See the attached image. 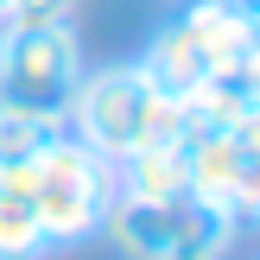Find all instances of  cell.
I'll list each match as a JSON object with an SVG mask.
<instances>
[{
    "instance_id": "cell-7",
    "label": "cell",
    "mask_w": 260,
    "mask_h": 260,
    "mask_svg": "<svg viewBox=\"0 0 260 260\" xmlns=\"http://www.w3.org/2000/svg\"><path fill=\"white\" fill-rule=\"evenodd\" d=\"M178 19L197 32L203 51H210V70L260 57V25H254V7H248V0H190Z\"/></svg>"
},
{
    "instance_id": "cell-5",
    "label": "cell",
    "mask_w": 260,
    "mask_h": 260,
    "mask_svg": "<svg viewBox=\"0 0 260 260\" xmlns=\"http://www.w3.org/2000/svg\"><path fill=\"white\" fill-rule=\"evenodd\" d=\"M178 146H184L190 197L222 203L241 222L260 210V114L235 121V127H184Z\"/></svg>"
},
{
    "instance_id": "cell-9",
    "label": "cell",
    "mask_w": 260,
    "mask_h": 260,
    "mask_svg": "<svg viewBox=\"0 0 260 260\" xmlns=\"http://www.w3.org/2000/svg\"><path fill=\"white\" fill-rule=\"evenodd\" d=\"M45 222H38V203L25 172H0V260H45Z\"/></svg>"
},
{
    "instance_id": "cell-12",
    "label": "cell",
    "mask_w": 260,
    "mask_h": 260,
    "mask_svg": "<svg viewBox=\"0 0 260 260\" xmlns=\"http://www.w3.org/2000/svg\"><path fill=\"white\" fill-rule=\"evenodd\" d=\"M7 7H13V0H0V25H7Z\"/></svg>"
},
{
    "instance_id": "cell-10",
    "label": "cell",
    "mask_w": 260,
    "mask_h": 260,
    "mask_svg": "<svg viewBox=\"0 0 260 260\" xmlns=\"http://www.w3.org/2000/svg\"><path fill=\"white\" fill-rule=\"evenodd\" d=\"M57 134H63V121L25 114V108H7V102H0V172H25Z\"/></svg>"
},
{
    "instance_id": "cell-4",
    "label": "cell",
    "mask_w": 260,
    "mask_h": 260,
    "mask_svg": "<svg viewBox=\"0 0 260 260\" xmlns=\"http://www.w3.org/2000/svg\"><path fill=\"white\" fill-rule=\"evenodd\" d=\"M83 38L70 19L57 25H0V102L25 114L63 121L83 83Z\"/></svg>"
},
{
    "instance_id": "cell-8",
    "label": "cell",
    "mask_w": 260,
    "mask_h": 260,
    "mask_svg": "<svg viewBox=\"0 0 260 260\" xmlns=\"http://www.w3.org/2000/svg\"><path fill=\"white\" fill-rule=\"evenodd\" d=\"M114 184L121 197H140V203H172V197H190V172H184V146L165 140V146H140L114 165Z\"/></svg>"
},
{
    "instance_id": "cell-3",
    "label": "cell",
    "mask_w": 260,
    "mask_h": 260,
    "mask_svg": "<svg viewBox=\"0 0 260 260\" xmlns=\"http://www.w3.org/2000/svg\"><path fill=\"white\" fill-rule=\"evenodd\" d=\"M102 235L127 260H222L241 235V216L210 197H172V203L114 197Z\"/></svg>"
},
{
    "instance_id": "cell-6",
    "label": "cell",
    "mask_w": 260,
    "mask_h": 260,
    "mask_svg": "<svg viewBox=\"0 0 260 260\" xmlns=\"http://www.w3.org/2000/svg\"><path fill=\"white\" fill-rule=\"evenodd\" d=\"M140 76H146L159 95L190 102L203 89V76H210V51L197 45V32H190L184 19H172V25H159V32L146 38V51H140Z\"/></svg>"
},
{
    "instance_id": "cell-2",
    "label": "cell",
    "mask_w": 260,
    "mask_h": 260,
    "mask_svg": "<svg viewBox=\"0 0 260 260\" xmlns=\"http://www.w3.org/2000/svg\"><path fill=\"white\" fill-rule=\"evenodd\" d=\"M25 184H32V203H38V222H45V241L51 248H83V241L102 235L114 197V165L102 152H89L76 134H57L32 165H25Z\"/></svg>"
},
{
    "instance_id": "cell-11",
    "label": "cell",
    "mask_w": 260,
    "mask_h": 260,
    "mask_svg": "<svg viewBox=\"0 0 260 260\" xmlns=\"http://www.w3.org/2000/svg\"><path fill=\"white\" fill-rule=\"evenodd\" d=\"M70 13H76V0H13L7 25H57V19H70Z\"/></svg>"
},
{
    "instance_id": "cell-1",
    "label": "cell",
    "mask_w": 260,
    "mask_h": 260,
    "mask_svg": "<svg viewBox=\"0 0 260 260\" xmlns=\"http://www.w3.org/2000/svg\"><path fill=\"white\" fill-rule=\"evenodd\" d=\"M63 127H70L89 152H102L108 165H121L127 152L165 146V140L184 134V102L159 95V89L140 76V63H108V70H83Z\"/></svg>"
}]
</instances>
